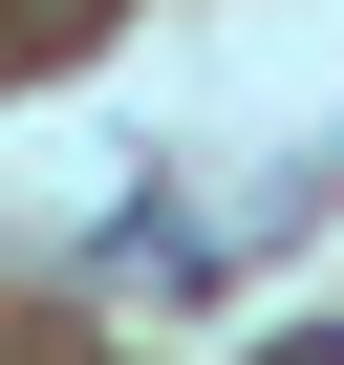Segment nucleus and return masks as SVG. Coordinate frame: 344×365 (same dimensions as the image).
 <instances>
[{"instance_id": "f257e3e1", "label": "nucleus", "mask_w": 344, "mask_h": 365, "mask_svg": "<svg viewBox=\"0 0 344 365\" xmlns=\"http://www.w3.org/2000/svg\"><path fill=\"white\" fill-rule=\"evenodd\" d=\"M301 365H344V344H301Z\"/></svg>"}]
</instances>
